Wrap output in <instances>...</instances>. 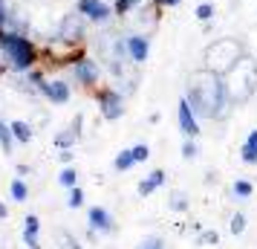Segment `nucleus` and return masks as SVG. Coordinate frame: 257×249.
<instances>
[{
	"label": "nucleus",
	"instance_id": "f257e3e1",
	"mask_svg": "<svg viewBox=\"0 0 257 249\" xmlns=\"http://www.w3.org/2000/svg\"><path fill=\"white\" fill-rule=\"evenodd\" d=\"M185 99L191 102V107H194V113H197L199 122H217V125H222L234 110L225 75L211 72L205 67L188 72Z\"/></svg>",
	"mask_w": 257,
	"mask_h": 249
},
{
	"label": "nucleus",
	"instance_id": "f03ea898",
	"mask_svg": "<svg viewBox=\"0 0 257 249\" xmlns=\"http://www.w3.org/2000/svg\"><path fill=\"white\" fill-rule=\"evenodd\" d=\"M41 49L29 41L26 35H12L0 29V67L9 72H29L38 67Z\"/></svg>",
	"mask_w": 257,
	"mask_h": 249
},
{
	"label": "nucleus",
	"instance_id": "7ed1b4c3",
	"mask_svg": "<svg viewBox=\"0 0 257 249\" xmlns=\"http://www.w3.org/2000/svg\"><path fill=\"white\" fill-rule=\"evenodd\" d=\"M248 55V47H245L243 38L237 35H220L208 41V47L202 49V67L211 72H220V75H228L231 67L240 58Z\"/></svg>",
	"mask_w": 257,
	"mask_h": 249
},
{
	"label": "nucleus",
	"instance_id": "20e7f679",
	"mask_svg": "<svg viewBox=\"0 0 257 249\" xmlns=\"http://www.w3.org/2000/svg\"><path fill=\"white\" fill-rule=\"evenodd\" d=\"M225 84H228V96H231L234 107L248 105L257 93V61L251 55L240 58L225 75Z\"/></svg>",
	"mask_w": 257,
	"mask_h": 249
},
{
	"label": "nucleus",
	"instance_id": "39448f33",
	"mask_svg": "<svg viewBox=\"0 0 257 249\" xmlns=\"http://www.w3.org/2000/svg\"><path fill=\"white\" fill-rule=\"evenodd\" d=\"M41 55L52 64V67H72L75 61H81L87 55V44H72V41H64V38L52 35L44 44Z\"/></svg>",
	"mask_w": 257,
	"mask_h": 249
},
{
	"label": "nucleus",
	"instance_id": "423d86ee",
	"mask_svg": "<svg viewBox=\"0 0 257 249\" xmlns=\"http://www.w3.org/2000/svg\"><path fill=\"white\" fill-rule=\"evenodd\" d=\"M87 24H90V21H87L78 9H72V12H67L58 21L55 35L64 38V41H72V44H87Z\"/></svg>",
	"mask_w": 257,
	"mask_h": 249
},
{
	"label": "nucleus",
	"instance_id": "0eeeda50",
	"mask_svg": "<svg viewBox=\"0 0 257 249\" xmlns=\"http://www.w3.org/2000/svg\"><path fill=\"white\" fill-rule=\"evenodd\" d=\"M95 93V102H98V110H101V116L107 119V122H116V119H121L124 116V96L118 93L116 87H95L93 90Z\"/></svg>",
	"mask_w": 257,
	"mask_h": 249
},
{
	"label": "nucleus",
	"instance_id": "6e6552de",
	"mask_svg": "<svg viewBox=\"0 0 257 249\" xmlns=\"http://www.w3.org/2000/svg\"><path fill=\"white\" fill-rule=\"evenodd\" d=\"M72 70V78L75 84H81L84 90H95L98 87V78H101V67H98V61L93 55H84L81 61H75L70 67Z\"/></svg>",
	"mask_w": 257,
	"mask_h": 249
},
{
	"label": "nucleus",
	"instance_id": "1a4fd4ad",
	"mask_svg": "<svg viewBox=\"0 0 257 249\" xmlns=\"http://www.w3.org/2000/svg\"><path fill=\"white\" fill-rule=\"evenodd\" d=\"M75 9L95 26H107L113 21V3H107V0H78L75 3Z\"/></svg>",
	"mask_w": 257,
	"mask_h": 249
},
{
	"label": "nucleus",
	"instance_id": "9d476101",
	"mask_svg": "<svg viewBox=\"0 0 257 249\" xmlns=\"http://www.w3.org/2000/svg\"><path fill=\"white\" fill-rule=\"evenodd\" d=\"M176 122H179L182 136H188V139H197L199 133H202L199 119H197V113H194V107H191V102H188L185 96H179V102H176Z\"/></svg>",
	"mask_w": 257,
	"mask_h": 249
},
{
	"label": "nucleus",
	"instance_id": "9b49d317",
	"mask_svg": "<svg viewBox=\"0 0 257 249\" xmlns=\"http://www.w3.org/2000/svg\"><path fill=\"white\" fill-rule=\"evenodd\" d=\"M124 41H127V58H130V64H136V67L145 64L148 55H151V35H148V32H127Z\"/></svg>",
	"mask_w": 257,
	"mask_h": 249
},
{
	"label": "nucleus",
	"instance_id": "f8f14e48",
	"mask_svg": "<svg viewBox=\"0 0 257 249\" xmlns=\"http://www.w3.org/2000/svg\"><path fill=\"white\" fill-rule=\"evenodd\" d=\"M41 96H47V102H52V105H67L72 90H70V84L64 81V78H44Z\"/></svg>",
	"mask_w": 257,
	"mask_h": 249
},
{
	"label": "nucleus",
	"instance_id": "ddd939ff",
	"mask_svg": "<svg viewBox=\"0 0 257 249\" xmlns=\"http://www.w3.org/2000/svg\"><path fill=\"white\" fill-rule=\"evenodd\" d=\"M87 226L95 229L98 235H110V232L116 229V220H113V214L107 212L104 206H93V209L87 212Z\"/></svg>",
	"mask_w": 257,
	"mask_h": 249
},
{
	"label": "nucleus",
	"instance_id": "4468645a",
	"mask_svg": "<svg viewBox=\"0 0 257 249\" xmlns=\"http://www.w3.org/2000/svg\"><path fill=\"white\" fill-rule=\"evenodd\" d=\"M165 183H168V174H165V168H153L151 174H148V177L145 180H139V197H151L153 191L156 189H162Z\"/></svg>",
	"mask_w": 257,
	"mask_h": 249
},
{
	"label": "nucleus",
	"instance_id": "2eb2a0df",
	"mask_svg": "<svg viewBox=\"0 0 257 249\" xmlns=\"http://www.w3.org/2000/svg\"><path fill=\"white\" fill-rule=\"evenodd\" d=\"M228 194H231V200H237V203L251 200V197H254V183H248L245 177H237V180H231Z\"/></svg>",
	"mask_w": 257,
	"mask_h": 249
},
{
	"label": "nucleus",
	"instance_id": "dca6fc26",
	"mask_svg": "<svg viewBox=\"0 0 257 249\" xmlns=\"http://www.w3.org/2000/svg\"><path fill=\"white\" fill-rule=\"evenodd\" d=\"M12 125V136L18 145H29L32 142V136H35V128L29 125V122H21V119H15V122H9Z\"/></svg>",
	"mask_w": 257,
	"mask_h": 249
},
{
	"label": "nucleus",
	"instance_id": "f3484780",
	"mask_svg": "<svg viewBox=\"0 0 257 249\" xmlns=\"http://www.w3.org/2000/svg\"><path fill=\"white\" fill-rule=\"evenodd\" d=\"M12 148H15L12 125H9V122H3V116H0V151H3V154H12Z\"/></svg>",
	"mask_w": 257,
	"mask_h": 249
},
{
	"label": "nucleus",
	"instance_id": "a211bd4d",
	"mask_svg": "<svg viewBox=\"0 0 257 249\" xmlns=\"http://www.w3.org/2000/svg\"><path fill=\"white\" fill-rule=\"evenodd\" d=\"M133 165H136V156H133V148H124V151H118V154H116V159H113V168H116V171H121V174H124V171H130Z\"/></svg>",
	"mask_w": 257,
	"mask_h": 249
},
{
	"label": "nucleus",
	"instance_id": "6ab92c4d",
	"mask_svg": "<svg viewBox=\"0 0 257 249\" xmlns=\"http://www.w3.org/2000/svg\"><path fill=\"white\" fill-rule=\"evenodd\" d=\"M214 15H217V6H214L211 0H202L197 9H194V18H197L199 24H211V21H214Z\"/></svg>",
	"mask_w": 257,
	"mask_h": 249
},
{
	"label": "nucleus",
	"instance_id": "aec40b11",
	"mask_svg": "<svg viewBox=\"0 0 257 249\" xmlns=\"http://www.w3.org/2000/svg\"><path fill=\"white\" fill-rule=\"evenodd\" d=\"M55 240H58V249H84L81 240L72 235V232H67V229H58L55 232Z\"/></svg>",
	"mask_w": 257,
	"mask_h": 249
},
{
	"label": "nucleus",
	"instance_id": "412c9836",
	"mask_svg": "<svg viewBox=\"0 0 257 249\" xmlns=\"http://www.w3.org/2000/svg\"><path fill=\"white\" fill-rule=\"evenodd\" d=\"M168 206H171L174 212H188V206H191V203H188V194L182 189H174L171 194H168Z\"/></svg>",
	"mask_w": 257,
	"mask_h": 249
},
{
	"label": "nucleus",
	"instance_id": "4be33fe9",
	"mask_svg": "<svg viewBox=\"0 0 257 249\" xmlns=\"http://www.w3.org/2000/svg\"><path fill=\"white\" fill-rule=\"evenodd\" d=\"M58 183L64 186V189H75V186H78V171H75L72 165H64L61 174H58Z\"/></svg>",
	"mask_w": 257,
	"mask_h": 249
},
{
	"label": "nucleus",
	"instance_id": "5701e85b",
	"mask_svg": "<svg viewBox=\"0 0 257 249\" xmlns=\"http://www.w3.org/2000/svg\"><path fill=\"white\" fill-rule=\"evenodd\" d=\"M240 159H243V165H257V145L245 139L240 148Z\"/></svg>",
	"mask_w": 257,
	"mask_h": 249
},
{
	"label": "nucleus",
	"instance_id": "b1692460",
	"mask_svg": "<svg viewBox=\"0 0 257 249\" xmlns=\"http://www.w3.org/2000/svg\"><path fill=\"white\" fill-rule=\"evenodd\" d=\"M197 243L199 246H220V232L217 229H202L197 237Z\"/></svg>",
	"mask_w": 257,
	"mask_h": 249
},
{
	"label": "nucleus",
	"instance_id": "393cba45",
	"mask_svg": "<svg viewBox=\"0 0 257 249\" xmlns=\"http://www.w3.org/2000/svg\"><path fill=\"white\" fill-rule=\"evenodd\" d=\"M245 223H248V220H245V214L243 212H234L231 217H228V232H231V235H243Z\"/></svg>",
	"mask_w": 257,
	"mask_h": 249
},
{
	"label": "nucleus",
	"instance_id": "a878e982",
	"mask_svg": "<svg viewBox=\"0 0 257 249\" xmlns=\"http://www.w3.org/2000/svg\"><path fill=\"white\" fill-rule=\"evenodd\" d=\"M9 194H12V200L24 203L26 197H29V189H26V183H24V180L18 177V180H12V186H9Z\"/></svg>",
	"mask_w": 257,
	"mask_h": 249
},
{
	"label": "nucleus",
	"instance_id": "bb28decb",
	"mask_svg": "<svg viewBox=\"0 0 257 249\" xmlns=\"http://www.w3.org/2000/svg\"><path fill=\"white\" fill-rule=\"evenodd\" d=\"M179 154H182V159H188V162H191V159H197L199 156V145H197V139H182V151H179Z\"/></svg>",
	"mask_w": 257,
	"mask_h": 249
},
{
	"label": "nucleus",
	"instance_id": "cd10ccee",
	"mask_svg": "<svg viewBox=\"0 0 257 249\" xmlns=\"http://www.w3.org/2000/svg\"><path fill=\"white\" fill-rule=\"evenodd\" d=\"M67 206L70 209H81L84 206V191L75 186V189H70V197H67Z\"/></svg>",
	"mask_w": 257,
	"mask_h": 249
},
{
	"label": "nucleus",
	"instance_id": "c85d7f7f",
	"mask_svg": "<svg viewBox=\"0 0 257 249\" xmlns=\"http://www.w3.org/2000/svg\"><path fill=\"white\" fill-rule=\"evenodd\" d=\"M136 249H165V240H162L159 235H148Z\"/></svg>",
	"mask_w": 257,
	"mask_h": 249
},
{
	"label": "nucleus",
	"instance_id": "c756f323",
	"mask_svg": "<svg viewBox=\"0 0 257 249\" xmlns=\"http://www.w3.org/2000/svg\"><path fill=\"white\" fill-rule=\"evenodd\" d=\"M24 232H32V235H38V232H41V217H38V214H26Z\"/></svg>",
	"mask_w": 257,
	"mask_h": 249
},
{
	"label": "nucleus",
	"instance_id": "7c9ffc66",
	"mask_svg": "<svg viewBox=\"0 0 257 249\" xmlns=\"http://www.w3.org/2000/svg\"><path fill=\"white\" fill-rule=\"evenodd\" d=\"M133 156H136V162H145L148 156H151V148L145 142H139V145H133Z\"/></svg>",
	"mask_w": 257,
	"mask_h": 249
},
{
	"label": "nucleus",
	"instance_id": "2f4dec72",
	"mask_svg": "<svg viewBox=\"0 0 257 249\" xmlns=\"http://www.w3.org/2000/svg\"><path fill=\"white\" fill-rule=\"evenodd\" d=\"M49 125V113L47 110H35V116H32V128H44Z\"/></svg>",
	"mask_w": 257,
	"mask_h": 249
},
{
	"label": "nucleus",
	"instance_id": "473e14b6",
	"mask_svg": "<svg viewBox=\"0 0 257 249\" xmlns=\"http://www.w3.org/2000/svg\"><path fill=\"white\" fill-rule=\"evenodd\" d=\"M24 243H26V249H41V240L32 232H24Z\"/></svg>",
	"mask_w": 257,
	"mask_h": 249
},
{
	"label": "nucleus",
	"instance_id": "72a5a7b5",
	"mask_svg": "<svg viewBox=\"0 0 257 249\" xmlns=\"http://www.w3.org/2000/svg\"><path fill=\"white\" fill-rule=\"evenodd\" d=\"M72 156H75V154H72V148H64V151L58 154V159L64 162V165H70V162H72Z\"/></svg>",
	"mask_w": 257,
	"mask_h": 249
},
{
	"label": "nucleus",
	"instance_id": "f704fd0d",
	"mask_svg": "<svg viewBox=\"0 0 257 249\" xmlns=\"http://www.w3.org/2000/svg\"><path fill=\"white\" fill-rule=\"evenodd\" d=\"M6 18H9V6H6V0H0V29L6 24Z\"/></svg>",
	"mask_w": 257,
	"mask_h": 249
},
{
	"label": "nucleus",
	"instance_id": "c9c22d12",
	"mask_svg": "<svg viewBox=\"0 0 257 249\" xmlns=\"http://www.w3.org/2000/svg\"><path fill=\"white\" fill-rule=\"evenodd\" d=\"M156 3H159V9H176L182 0H156Z\"/></svg>",
	"mask_w": 257,
	"mask_h": 249
},
{
	"label": "nucleus",
	"instance_id": "e433bc0d",
	"mask_svg": "<svg viewBox=\"0 0 257 249\" xmlns=\"http://www.w3.org/2000/svg\"><path fill=\"white\" fill-rule=\"evenodd\" d=\"M205 183L214 186V183H217V171H205Z\"/></svg>",
	"mask_w": 257,
	"mask_h": 249
},
{
	"label": "nucleus",
	"instance_id": "4c0bfd02",
	"mask_svg": "<svg viewBox=\"0 0 257 249\" xmlns=\"http://www.w3.org/2000/svg\"><path fill=\"white\" fill-rule=\"evenodd\" d=\"M6 217H9V206H6V203H0V220H6Z\"/></svg>",
	"mask_w": 257,
	"mask_h": 249
}]
</instances>
